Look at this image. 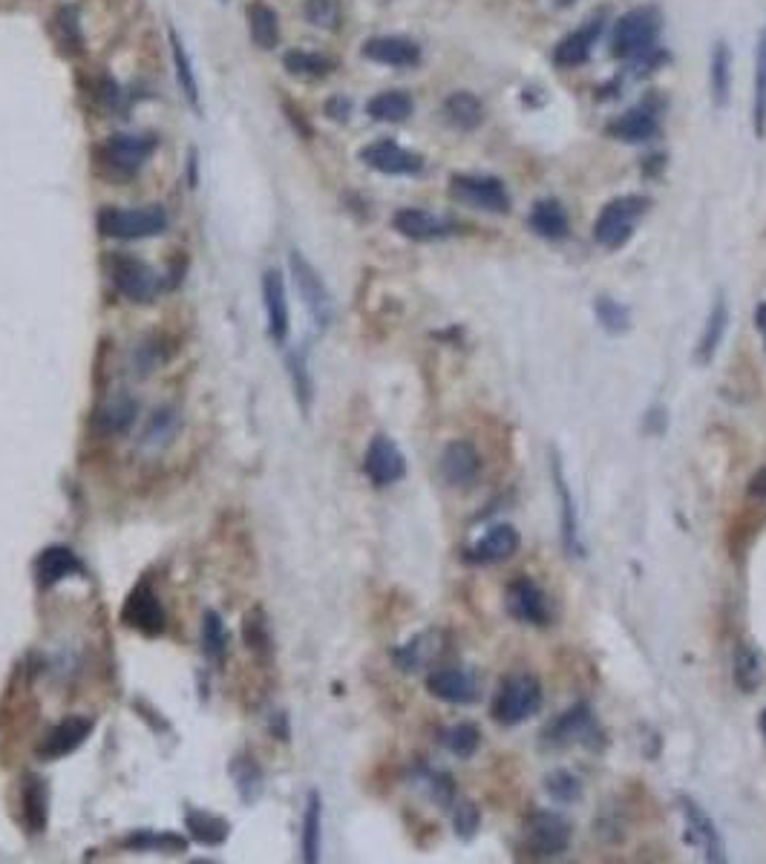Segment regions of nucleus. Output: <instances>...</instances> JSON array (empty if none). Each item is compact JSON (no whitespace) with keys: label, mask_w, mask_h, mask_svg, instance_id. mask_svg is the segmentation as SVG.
Here are the masks:
<instances>
[{"label":"nucleus","mask_w":766,"mask_h":864,"mask_svg":"<svg viewBox=\"0 0 766 864\" xmlns=\"http://www.w3.org/2000/svg\"><path fill=\"white\" fill-rule=\"evenodd\" d=\"M663 15L657 7H637L619 17L611 33V55L623 61H635L654 47H660Z\"/></svg>","instance_id":"1"},{"label":"nucleus","mask_w":766,"mask_h":864,"mask_svg":"<svg viewBox=\"0 0 766 864\" xmlns=\"http://www.w3.org/2000/svg\"><path fill=\"white\" fill-rule=\"evenodd\" d=\"M651 199L643 193H628V197L611 199L608 205L602 208L597 223H593V239L608 251H619L628 239L635 237L637 225L649 214Z\"/></svg>","instance_id":"2"},{"label":"nucleus","mask_w":766,"mask_h":864,"mask_svg":"<svg viewBox=\"0 0 766 864\" xmlns=\"http://www.w3.org/2000/svg\"><path fill=\"white\" fill-rule=\"evenodd\" d=\"M167 225H171V216H167V211L162 205L101 208L99 214L101 237L122 239V242L159 237V234H165Z\"/></svg>","instance_id":"3"},{"label":"nucleus","mask_w":766,"mask_h":864,"mask_svg":"<svg viewBox=\"0 0 766 864\" xmlns=\"http://www.w3.org/2000/svg\"><path fill=\"white\" fill-rule=\"evenodd\" d=\"M539 709H542V686L533 675L519 672V675L504 677L502 686L495 689L490 715L495 724L519 726L530 721Z\"/></svg>","instance_id":"4"},{"label":"nucleus","mask_w":766,"mask_h":864,"mask_svg":"<svg viewBox=\"0 0 766 864\" xmlns=\"http://www.w3.org/2000/svg\"><path fill=\"white\" fill-rule=\"evenodd\" d=\"M289 268H291V280H294L297 295L303 300L305 312L312 317V323L317 329H329L331 321H335V300H331L329 286L323 283V277L317 274L309 260H305L300 251H291L289 254Z\"/></svg>","instance_id":"5"},{"label":"nucleus","mask_w":766,"mask_h":864,"mask_svg":"<svg viewBox=\"0 0 766 864\" xmlns=\"http://www.w3.org/2000/svg\"><path fill=\"white\" fill-rule=\"evenodd\" d=\"M450 197L467 208L487 211V214H507L511 211V193L499 176L453 173L450 176Z\"/></svg>","instance_id":"6"},{"label":"nucleus","mask_w":766,"mask_h":864,"mask_svg":"<svg viewBox=\"0 0 766 864\" xmlns=\"http://www.w3.org/2000/svg\"><path fill=\"white\" fill-rule=\"evenodd\" d=\"M522 844L533 859H556L570 848V824L560 813L539 810L522 827Z\"/></svg>","instance_id":"7"},{"label":"nucleus","mask_w":766,"mask_h":864,"mask_svg":"<svg viewBox=\"0 0 766 864\" xmlns=\"http://www.w3.org/2000/svg\"><path fill=\"white\" fill-rule=\"evenodd\" d=\"M551 478H553V493H556V504H560V536L565 551L570 556H582L586 544H582V530H579V508L577 496L570 490V481L565 476L562 467V455L556 453V447H551Z\"/></svg>","instance_id":"8"},{"label":"nucleus","mask_w":766,"mask_h":864,"mask_svg":"<svg viewBox=\"0 0 766 864\" xmlns=\"http://www.w3.org/2000/svg\"><path fill=\"white\" fill-rule=\"evenodd\" d=\"M677 801H680V813H683L686 839H689V844H692L694 850H701L706 862L712 864L726 862V844L720 830H717L715 818H712L698 801L689 799V796H680Z\"/></svg>","instance_id":"9"},{"label":"nucleus","mask_w":766,"mask_h":864,"mask_svg":"<svg viewBox=\"0 0 766 864\" xmlns=\"http://www.w3.org/2000/svg\"><path fill=\"white\" fill-rule=\"evenodd\" d=\"M110 277H113V286L118 288V295L127 297L130 303H150L159 291V274L145 260H136V256H113L110 260Z\"/></svg>","instance_id":"10"},{"label":"nucleus","mask_w":766,"mask_h":864,"mask_svg":"<svg viewBox=\"0 0 766 864\" xmlns=\"http://www.w3.org/2000/svg\"><path fill=\"white\" fill-rule=\"evenodd\" d=\"M153 150H156V139L153 136L116 133V136H110L104 150H101V162L116 173V176L127 179V176L141 171V165L153 156Z\"/></svg>","instance_id":"11"},{"label":"nucleus","mask_w":766,"mask_h":864,"mask_svg":"<svg viewBox=\"0 0 766 864\" xmlns=\"http://www.w3.org/2000/svg\"><path fill=\"white\" fill-rule=\"evenodd\" d=\"M438 467H441V478H444L447 485L455 487V490H467V487L478 485L485 461H481V453H478L473 441L455 438V441H450L444 447Z\"/></svg>","instance_id":"12"},{"label":"nucleus","mask_w":766,"mask_h":864,"mask_svg":"<svg viewBox=\"0 0 766 864\" xmlns=\"http://www.w3.org/2000/svg\"><path fill=\"white\" fill-rule=\"evenodd\" d=\"M507 611L513 617L525 623V626H551L553 609L548 593L530 579V576H519L507 585Z\"/></svg>","instance_id":"13"},{"label":"nucleus","mask_w":766,"mask_h":864,"mask_svg":"<svg viewBox=\"0 0 766 864\" xmlns=\"http://www.w3.org/2000/svg\"><path fill=\"white\" fill-rule=\"evenodd\" d=\"M544 747L565 749L574 743H593L600 741V726L593 721V712L588 706H574L565 715H560L556 721L548 724V729L542 732Z\"/></svg>","instance_id":"14"},{"label":"nucleus","mask_w":766,"mask_h":864,"mask_svg":"<svg viewBox=\"0 0 766 864\" xmlns=\"http://www.w3.org/2000/svg\"><path fill=\"white\" fill-rule=\"evenodd\" d=\"M363 469L375 487H389L401 481L406 476V459L401 453V447L392 441L389 436L378 433L366 447V459H363Z\"/></svg>","instance_id":"15"},{"label":"nucleus","mask_w":766,"mask_h":864,"mask_svg":"<svg viewBox=\"0 0 766 864\" xmlns=\"http://www.w3.org/2000/svg\"><path fill=\"white\" fill-rule=\"evenodd\" d=\"M602 33H605V15L588 17L586 24L577 26L574 33H568L556 47H553V64L560 70H577L593 55V47L600 43Z\"/></svg>","instance_id":"16"},{"label":"nucleus","mask_w":766,"mask_h":864,"mask_svg":"<svg viewBox=\"0 0 766 864\" xmlns=\"http://www.w3.org/2000/svg\"><path fill=\"white\" fill-rule=\"evenodd\" d=\"M122 619L145 637H156V634L165 631V611H162V602H159L156 591L150 588V583H139L133 588L130 597L124 600Z\"/></svg>","instance_id":"17"},{"label":"nucleus","mask_w":766,"mask_h":864,"mask_svg":"<svg viewBox=\"0 0 766 864\" xmlns=\"http://www.w3.org/2000/svg\"><path fill=\"white\" fill-rule=\"evenodd\" d=\"M392 225H395L401 237L413 239V242H436V239H447L462 230V225L453 223V220L429 214V211H420V208H401V211H395Z\"/></svg>","instance_id":"18"},{"label":"nucleus","mask_w":766,"mask_h":864,"mask_svg":"<svg viewBox=\"0 0 766 864\" xmlns=\"http://www.w3.org/2000/svg\"><path fill=\"white\" fill-rule=\"evenodd\" d=\"M361 162H366L372 171L387 173V176H415V173L424 171V159L418 153L401 148V145L389 139L366 145L361 150Z\"/></svg>","instance_id":"19"},{"label":"nucleus","mask_w":766,"mask_h":864,"mask_svg":"<svg viewBox=\"0 0 766 864\" xmlns=\"http://www.w3.org/2000/svg\"><path fill=\"white\" fill-rule=\"evenodd\" d=\"M263 305L268 317V338L274 343H286L291 331L289 295H286V280L277 268H268L263 274Z\"/></svg>","instance_id":"20"},{"label":"nucleus","mask_w":766,"mask_h":864,"mask_svg":"<svg viewBox=\"0 0 766 864\" xmlns=\"http://www.w3.org/2000/svg\"><path fill=\"white\" fill-rule=\"evenodd\" d=\"M519 530L502 522V525L487 527L485 534L478 536L470 551H467V560L476 562V565H499V562L511 560L513 553L519 551Z\"/></svg>","instance_id":"21"},{"label":"nucleus","mask_w":766,"mask_h":864,"mask_svg":"<svg viewBox=\"0 0 766 864\" xmlns=\"http://www.w3.org/2000/svg\"><path fill=\"white\" fill-rule=\"evenodd\" d=\"M427 691L444 703L467 706L478 700V680L464 668H436L427 675Z\"/></svg>","instance_id":"22"},{"label":"nucleus","mask_w":766,"mask_h":864,"mask_svg":"<svg viewBox=\"0 0 766 864\" xmlns=\"http://www.w3.org/2000/svg\"><path fill=\"white\" fill-rule=\"evenodd\" d=\"M90 732H92V717H66V721H61V724L55 726L41 743H38L35 755L43 757V761H59V757L73 755L75 749L90 738Z\"/></svg>","instance_id":"23"},{"label":"nucleus","mask_w":766,"mask_h":864,"mask_svg":"<svg viewBox=\"0 0 766 864\" xmlns=\"http://www.w3.org/2000/svg\"><path fill=\"white\" fill-rule=\"evenodd\" d=\"M363 58H369L375 64L398 66V70H410L420 64V47L410 38L401 35H378L363 43Z\"/></svg>","instance_id":"24"},{"label":"nucleus","mask_w":766,"mask_h":864,"mask_svg":"<svg viewBox=\"0 0 766 864\" xmlns=\"http://www.w3.org/2000/svg\"><path fill=\"white\" fill-rule=\"evenodd\" d=\"M614 141H623V145H643V141L657 139L660 136V118L657 110L643 104V108L628 110V113L617 115L614 122L605 127Z\"/></svg>","instance_id":"25"},{"label":"nucleus","mask_w":766,"mask_h":864,"mask_svg":"<svg viewBox=\"0 0 766 864\" xmlns=\"http://www.w3.org/2000/svg\"><path fill=\"white\" fill-rule=\"evenodd\" d=\"M441 115H444V122L450 127H455V130L473 133L485 124V104H481L476 92L455 90L441 104Z\"/></svg>","instance_id":"26"},{"label":"nucleus","mask_w":766,"mask_h":864,"mask_svg":"<svg viewBox=\"0 0 766 864\" xmlns=\"http://www.w3.org/2000/svg\"><path fill=\"white\" fill-rule=\"evenodd\" d=\"M528 225L536 237L553 239V242L565 239L570 234L568 211L562 208L560 199H539V202H533L528 214Z\"/></svg>","instance_id":"27"},{"label":"nucleus","mask_w":766,"mask_h":864,"mask_svg":"<svg viewBox=\"0 0 766 864\" xmlns=\"http://www.w3.org/2000/svg\"><path fill=\"white\" fill-rule=\"evenodd\" d=\"M81 571H84L81 560H78L70 548H61V544L47 548V551H41V556L35 560V576H38V585H43V588H52V585L64 583L66 576L81 574Z\"/></svg>","instance_id":"28"},{"label":"nucleus","mask_w":766,"mask_h":864,"mask_svg":"<svg viewBox=\"0 0 766 864\" xmlns=\"http://www.w3.org/2000/svg\"><path fill=\"white\" fill-rule=\"evenodd\" d=\"M726 329H729V303H726L724 295H717L712 309H708L706 329H703L701 340H698V349H694V361L701 363V366H708V363L715 361L717 349H720V343L726 338Z\"/></svg>","instance_id":"29"},{"label":"nucleus","mask_w":766,"mask_h":864,"mask_svg":"<svg viewBox=\"0 0 766 864\" xmlns=\"http://www.w3.org/2000/svg\"><path fill=\"white\" fill-rule=\"evenodd\" d=\"M708 87H712V101L717 110L729 108L732 101V50L729 43L717 41L712 47V61H708Z\"/></svg>","instance_id":"30"},{"label":"nucleus","mask_w":766,"mask_h":864,"mask_svg":"<svg viewBox=\"0 0 766 864\" xmlns=\"http://www.w3.org/2000/svg\"><path fill=\"white\" fill-rule=\"evenodd\" d=\"M21 813H24V824L29 832H43L47 822H50V792L47 784L35 775H26L24 790H21Z\"/></svg>","instance_id":"31"},{"label":"nucleus","mask_w":766,"mask_h":864,"mask_svg":"<svg viewBox=\"0 0 766 864\" xmlns=\"http://www.w3.org/2000/svg\"><path fill=\"white\" fill-rule=\"evenodd\" d=\"M415 110L413 96L406 90H384L378 96H372L369 104H366V113H369L372 122L380 124H401L406 122Z\"/></svg>","instance_id":"32"},{"label":"nucleus","mask_w":766,"mask_h":864,"mask_svg":"<svg viewBox=\"0 0 766 864\" xmlns=\"http://www.w3.org/2000/svg\"><path fill=\"white\" fill-rule=\"evenodd\" d=\"M300 848H303V862L314 864L321 862L323 848V799L321 792L312 790L305 799L303 813V836H300Z\"/></svg>","instance_id":"33"},{"label":"nucleus","mask_w":766,"mask_h":864,"mask_svg":"<svg viewBox=\"0 0 766 864\" xmlns=\"http://www.w3.org/2000/svg\"><path fill=\"white\" fill-rule=\"evenodd\" d=\"M248 35H251V41L265 52L274 50V47L280 43V17H277V12H274L268 3H263V0H254V3L248 7Z\"/></svg>","instance_id":"34"},{"label":"nucleus","mask_w":766,"mask_h":864,"mask_svg":"<svg viewBox=\"0 0 766 864\" xmlns=\"http://www.w3.org/2000/svg\"><path fill=\"white\" fill-rule=\"evenodd\" d=\"M185 824H188L190 839L205 844V848H219L231 836V824L219 818V815L205 813V810H188L185 813Z\"/></svg>","instance_id":"35"},{"label":"nucleus","mask_w":766,"mask_h":864,"mask_svg":"<svg viewBox=\"0 0 766 864\" xmlns=\"http://www.w3.org/2000/svg\"><path fill=\"white\" fill-rule=\"evenodd\" d=\"M139 412V401H133L130 396H116L110 398L99 412H96V427L104 436H122L130 429V424L136 421Z\"/></svg>","instance_id":"36"},{"label":"nucleus","mask_w":766,"mask_h":864,"mask_svg":"<svg viewBox=\"0 0 766 864\" xmlns=\"http://www.w3.org/2000/svg\"><path fill=\"white\" fill-rule=\"evenodd\" d=\"M282 66L289 70V75L294 78H305V82H317V78H326V75L335 73V61L321 52H305V50H291L282 55Z\"/></svg>","instance_id":"37"},{"label":"nucleus","mask_w":766,"mask_h":864,"mask_svg":"<svg viewBox=\"0 0 766 864\" xmlns=\"http://www.w3.org/2000/svg\"><path fill=\"white\" fill-rule=\"evenodd\" d=\"M167 35H171V55H174L176 82H179L181 96H185L190 108L199 113V110H202V104H199V82H197V73H193V64H190L188 50H185V43H181V38L176 35V29H171Z\"/></svg>","instance_id":"38"},{"label":"nucleus","mask_w":766,"mask_h":864,"mask_svg":"<svg viewBox=\"0 0 766 864\" xmlns=\"http://www.w3.org/2000/svg\"><path fill=\"white\" fill-rule=\"evenodd\" d=\"M124 848L139 850V853H167V856H176V853H185V850H188V841L181 839V836H176V832L141 830L127 836V839H124Z\"/></svg>","instance_id":"39"},{"label":"nucleus","mask_w":766,"mask_h":864,"mask_svg":"<svg viewBox=\"0 0 766 864\" xmlns=\"http://www.w3.org/2000/svg\"><path fill=\"white\" fill-rule=\"evenodd\" d=\"M752 127L755 136L766 139V24L761 29L758 52H755V96H752Z\"/></svg>","instance_id":"40"},{"label":"nucleus","mask_w":766,"mask_h":864,"mask_svg":"<svg viewBox=\"0 0 766 864\" xmlns=\"http://www.w3.org/2000/svg\"><path fill=\"white\" fill-rule=\"evenodd\" d=\"M764 680V663L750 642H741L734 651V684L741 691H755Z\"/></svg>","instance_id":"41"},{"label":"nucleus","mask_w":766,"mask_h":864,"mask_svg":"<svg viewBox=\"0 0 766 864\" xmlns=\"http://www.w3.org/2000/svg\"><path fill=\"white\" fill-rule=\"evenodd\" d=\"M202 651L214 663H223L225 651H228V631H225L223 617L211 609L202 614Z\"/></svg>","instance_id":"42"},{"label":"nucleus","mask_w":766,"mask_h":864,"mask_svg":"<svg viewBox=\"0 0 766 864\" xmlns=\"http://www.w3.org/2000/svg\"><path fill=\"white\" fill-rule=\"evenodd\" d=\"M593 314H597V323L608 335H626L631 329V312L619 300H614V297H597Z\"/></svg>","instance_id":"43"},{"label":"nucleus","mask_w":766,"mask_h":864,"mask_svg":"<svg viewBox=\"0 0 766 864\" xmlns=\"http://www.w3.org/2000/svg\"><path fill=\"white\" fill-rule=\"evenodd\" d=\"M231 775L237 781L239 799L246 804H254L260 799V792H263V769L254 761H248V757H237L231 764Z\"/></svg>","instance_id":"44"},{"label":"nucleus","mask_w":766,"mask_h":864,"mask_svg":"<svg viewBox=\"0 0 766 864\" xmlns=\"http://www.w3.org/2000/svg\"><path fill=\"white\" fill-rule=\"evenodd\" d=\"M544 790L556 804H577L582 799V781L570 769H553L544 778Z\"/></svg>","instance_id":"45"},{"label":"nucleus","mask_w":766,"mask_h":864,"mask_svg":"<svg viewBox=\"0 0 766 864\" xmlns=\"http://www.w3.org/2000/svg\"><path fill=\"white\" fill-rule=\"evenodd\" d=\"M289 375H291V387H294V396H297V403H300V410L309 412L312 410L314 384H312V372H309V363H305V349L289 354Z\"/></svg>","instance_id":"46"},{"label":"nucleus","mask_w":766,"mask_h":864,"mask_svg":"<svg viewBox=\"0 0 766 864\" xmlns=\"http://www.w3.org/2000/svg\"><path fill=\"white\" fill-rule=\"evenodd\" d=\"M444 747L453 752L455 757H473L481 747V729L476 724H455L453 729H447Z\"/></svg>","instance_id":"47"},{"label":"nucleus","mask_w":766,"mask_h":864,"mask_svg":"<svg viewBox=\"0 0 766 864\" xmlns=\"http://www.w3.org/2000/svg\"><path fill=\"white\" fill-rule=\"evenodd\" d=\"M303 15L317 29H338L343 9H340L338 0H305Z\"/></svg>","instance_id":"48"},{"label":"nucleus","mask_w":766,"mask_h":864,"mask_svg":"<svg viewBox=\"0 0 766 864\" xmlns=\"http://www.w3.org/2000/svg\"><path fill=\"white\" fill-rule=\"evenodd\" d=\"M432 654H436V646H429V634H420V637H415L413 642H406V646H401V649L395 651V663L404 668V672H415V668L424 666Z\"/></svg>","instance_id":"49"},{"label":"nucleus","mask_w":766,"mask_h":864,"mask_svg":"<svg viewBox=\"0 0 766 864\" xmlns=\"http://www.w3.org/2000/svg\"><path fill=\"white\" fill-rule=\"evenodd\" d=\"M176 427H179L176 410H159L156 415L150 418L148 429H145V436H141V444H148V447L165 444V441H171V438H174Z\"/></svg>","instance_id":"50"},{"label":"nucleus","mask_w":766,"mask_h":864,"mask_svg":"<svg viewBox=\"0 0 766 864\" xmlns=\"http://www.w3.org/2000/svg\"><path fill=\"white\" fill-rule=\"evenodd\" d=\"M242 634H246L248 649L256 651V654H268L272 651V637H268V623H265L263 611H251L248 614Z\"/></svg>","instance_id":"51"},{"label":"nucleus","mask_w":766,"mask_h":864,"mask_svg":"<svg viewBox=\"0 0 766 864\" xmlns=\"http://www.w3.org/2000/svg\"><path fill=\"white\" fill-rule=\"evenodd\" d=\"M453 824H455V832L462 836V839H473L478 830V824H481V813H478L476 804H459V810H455L453 815Z\"/></svg>","instance_id":"52"},{"label":"nucleus","mask_w":766,"mask_h":864,"mask_svg":"<svg viewBox=\"0 0 766 864\" xmlns=\"http://www.w3.org/2000/svg\"><path fill=\"white\" fill-rule=\"evenodd\" d=\"M349 113H352V101L343 99V96H335V99L326 101V115L335 118V122H347Z\"/></svg>","instance_id":"53"},{"label":"nucleus","mask_w":766,"mask_h":864,"mask_svg":"<svg viewBox=\"0 0 766 864\" xmlns=\"http://www.w3.org/2000/svg\"><path fill=\"white\" fill-rule=\"evenodd\" d=\"M746 493H750L752 499H766V464L758 469V473H755V476L750 478V487H746Z\"/></svg>","instance_id":"54"},{"label":"nucleus","mask_w":766,"mask_h":864,"mask_svg":"<svg viewBox=\"0 0 766 864\" xmlns=\"http://www.w3.org/2000/svg\"><path fill=\"white\" fill-rule=\"evenodd\" d=\"M755 326H758V331L764 335V343H766V303H761L758 309H755Z\"/></svg>","instance_id":"55"},{"label":"nucleus","mask_w":766,"mask_h":864,"mask_svg":"<svg viewBox=\"0 0 766 864\" xmlns=\"http://www.w3.org/2000/svg\"><path fill=\"white\" fill-rule=\"evenodd\" d=\"M761 732H764V738H766V709H764V715H761Z\"/></svg>","instance_id":"56"},{"label":"nucleus","mask_w":766,"mask_h":864,"mask_svg":"<svg viewBox=\"0 0 766 864\" xmlns=\"http://www.w3.org/2000/svg\"><path fill=\"white\" fill-rule=\"evenodd\" d=\"M556 3H562V7H568V3H574V0H556Z\"/></svg>","instance_id":"57"}]
</instances>
